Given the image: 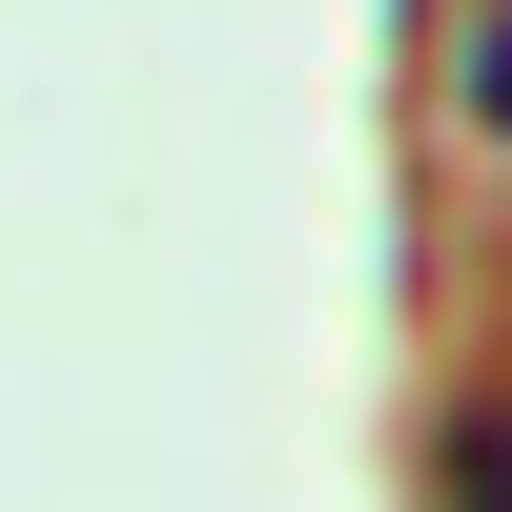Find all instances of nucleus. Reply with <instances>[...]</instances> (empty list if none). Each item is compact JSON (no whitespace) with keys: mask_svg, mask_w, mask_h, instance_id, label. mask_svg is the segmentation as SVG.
<instances>
[{"mask_svg":"<svg viewBox=\"0 0 512 512\" xmlns=\"http://www.w3.org/2000/svg\"><path fill=\"white\" fill-rule=\"evenodd\" d=\"M451 103H472L492 144H512V0H472V41H451Z\"/></svg>","mask_w":512,"mask_h":512,"instance_id":"f257e3e1","label":"nucleus"},{"mask_svg":"<svg viewBox=\"0 0 512 512\" xmlns=\"http://www.w3.org/2000/svg\"><path fill=\"white\" fill-rule=\"evenodd\" d=\"M451 492H472V512H512V390L472 410V431H451Z\"/></svg>","mask_w":512,"mask_h":512,"instance_id":"f03ea898","label":"nucleus"}]
</instances>
